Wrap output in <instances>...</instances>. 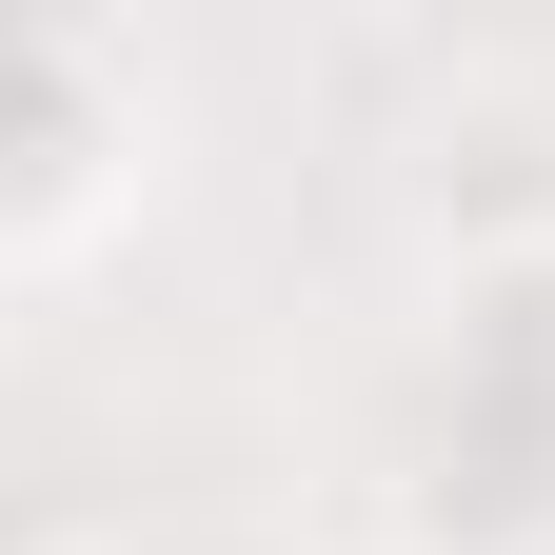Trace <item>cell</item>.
<instances>
[{
	"instance_id": "6da1fadb",
	"label": "cell",
	"mask_w": 555,
	"mask_h": 555,
	"mask_svg": "<svg viewBox=\"0 0 555 555\" xmlns=\"http://www.w3.org/2000/svg\"><path fill=\"white\" fill-rule=\"evenodd\" d=\"M397 179H416V219L456 258H555V60H456L416 100Z\"/></svg>"
}]
</instances>
